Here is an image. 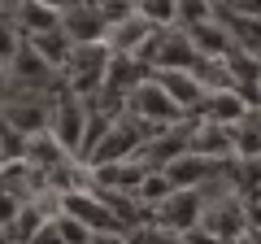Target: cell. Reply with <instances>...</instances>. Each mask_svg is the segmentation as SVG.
I'll return each instance as SVG.
<instances>
[{"mask_svg":"<svg viewBox=\"0 0 261 244\" xmlns=\"http://www.w3.org/2000/svg\"><path fill=\"white\" fill-rule=\"evenodd\" d=\"M105 70H109V44H70V57H65V66L57 70L65 92H74L79 101L92 105L105 87Z\"/></svg>","mask_w":261,"mask_h":244,"instance_id":"6da1fadb","label":"cell"},{"mask_svg":"<svg viewBox=\"0 0 261 244\" xmlns=\"http://www.w3.org/2000/svg\"><path fill=\"white\" fill-rule=\"evenodd\" d=\"M122 113L140 118L144 131H157V127H170V122H183V118H187V113L166 96V87L157 83V75H144L140 83L122 96Z\"/></svg>","mask_w":261,"mask_h":244,"instance_id":"7a4b0ae2","label":"cell"},{"mask_svg":"<svg viewBox=\"0 0 261 244\" xmlns=\"http://www.w3.org/2000/svg\"><path fill=\"white\" fill-rule=\"evenodd\" d=\"M87 113H92V105L79 101L74 92H65L61 83H57V96L48 101V131H53V140L61 144L70 157L79 153V144H83V127H87Z\"/></svg>","mask_w":261,"mask_h":244,"instance_id":"3957f363","label":"cell"},{"mask_svg":"<svg viewBox=\"0 0 261 244\" xmlns=\"http://www.w3.org/2000/svg\"><path fill=\"white\" fill-rule=\"evenodd\" d=\"M144 122L140 118H130V113H118V118L109 122V131L100 135V144H96L92 153H87L79 166H109V161H122V157H135L140 153V144H144Z\"/></svg>","mask_w":261,"mask_h":244,"instance_id":"277c9868","label":"cell"},{"mask_svg":"<svg viewBox=\"0 0 261 244\" xmlns=\"http://www.w3.org/2000/svg\"><path fill=\"white\" fill-rule=\"evenodd\" d=\"M200 205H205V192H200V188H174L161 205L148 209V227H166V231H196V223H200Z\"/></svg>","mask_w":261,"mask_h":244,"instance_id":"5b68a950","label":"cell"},{"mask_svg":"<svg viewBox=\"0 0 261 244\" xmlns=\"http://www.w3.org/2000/svg\"><path fill=\"white\" fill-rule=\"evenodd\" d=\"M252 109H257V105L248 101V92H240L235 83H222V87H209L205 92V101H200V109H196L192 118H209V122L231 127V122H244Z\"/></svg>","mask_w":261,"mask_h":244,"instance_id":"8992f818","label":"cell"},{"mask_svg":"<svg viewBox=\"0 0 261 244\" xmlns=\"http://www.w3.org/2000/svg\"><path fill=\"white\" fill-rule=\"evenodd\" d=\"M205 66H209V61H205ZM205 66H200V70H152V75H157V83L166 87V96L187 113V118L200 109V101H205V92H209Z\"/></svg>","mask_w":261,"mask_h":244,"instance_id":"52a82bcc","label":"cell"},{"mask_svg":"<svg viewBox=\"0 0 261 244\" xmlns=\"http://www.w3.org/2000/svg\"><path fill=\"white\" fill-rule=\"evenodd\" d=\"M0 118L18 140H31V135L48 131V101H35V96H18L13 92L9 101L0 105Z\"/></svg>","mask_w":261,"mask_h":244,"instance_id":"ba28073f","label":"cell"},{"mask_svg":"<svg viewBox=\"0 0 261 244\" xmlns=\"http://www.w3.org/2000/svg\"><path fill=\"white\" fill-rule=\"evenodd\" d=\"M187 153L209 161H231V127L209 118H192L187 122Z\"/></svg>","mask_w":261,"mask_h":244,"instance_id":"9c48e42d","label":"cell"},{"mask_svg":"<svg viewBox=\"0 0 261 244\" xmlns=\"http://www.w3.org/2000/svg\"><path fill=\"white\" fill-rule=\"evenodd\" d=\"M61 35L70 39V44H100L105 31H109V22L100 18V13L92 9V0H74L70 9H61Z\"/></svg>","mask_w":261,"mask_h":244,"instance_id":"30bf717a","label":"cell"},{"mask_svg":"<svg viewBox=\"0 0 261 244\" xmlns=\"http://www.w3.org/2000/svg\"><path fill=\"white\" fill-rule=\"evenodd\" d=\"M166 179L174 183V188H205L209 179H218L226 170V161H209V157H196V153H178V157H170L166 166Z\"/></svg>","mask_w":261,"mask_h":244,"instance_id":"8fae6325","label":"cell"},{"mask_svg":"<svg viewBox=\"0 0 261 244\" xmlns=\"http://www.w3.org/2000/svg\"><path fill=\"white\" fill-rule=\"evenodd\" d=\"M152 22L140 18V13H126V18L109 22V31H105V44H109V53H130V57H140L144 48H148L152 39Z\"/></svg>","mask_w":261,"mask_h":244,"instance_id":"7c38bea8","label":"cell"},{"mask_svg":"<svg viewBox=\"0 0 261 244\" xmlns=\"http://www.w3.org/2000/svg\"><path fill=\"white\" fill-rule=\"evenodd\" d=\"M187 31V39H192V48L205 61H222L226 53H231V31H226V22H222V5H218V18H209V22H196V27H183Z\"/></svg>","mask_w":261,"mask_h":244,"instance_id":"4fadbf2b","label":"cell"},{"mask_svg":"<svg viewBox=\"0 0 261 244\" xmlns=\"http://www.w3.org/2000/svg\"><path fill=\"white\" fill-rule=\"evenodd\" d=\"M9 18H13V27L22 31V39H31V35H44V31H57L61 13L48 9V5H39V0H18L9 9Z\"/></svg>","mask_w":261,"mask_h":244,"instance_id":"5bb4252c","label":"cell"},{"mask_svg":"<svg viewBox=\"0 0 261 244\" xmlns=\"http://www.w3.org/2000/svg\"><path fill=\"white\" fill-rule=\"evenodd\" d=\"M170 192H174V183L166 179V170H161V166H148V170H144V179L135 183V192H130V197L140 201L144 209H152V205H161Z\"/></svg>","mask_w":261,"mask_h":244,"instance_id":"9a60e30c","label":"cell"},{"mask_svg":"<svg viewBox=\"0 0 261 244\" xmlns=\"http://www.w3.org/2000/svg\"><path fill=\"white\" fill-rule=\"evenodd\" d=\"M27 44L35 48L39 57H44L48 66H53V75H57V70L65 66V57H70V39L61 35V27H57V31H44V35H31Z\"/></svg>","mask_w":261,"mask_h":244,"instance_id":"2e32d148","label":"cell"},{"mask_svg":"<svg viewBox=\"0 0 261 244\" xmlns=\"http://www.w3.org/2000/svg\"><path fill=\"white\" fill-rule=\"evenodd\" d=\"M209 18H218V0H174V27H196Z\"/></svg>","mask_w":261,"mask_h":244,"instance_id":"e0dca14e","label":"cell"},{"mask_svg":"<svg viewBox=\"0 0 261 244\" xmlns=\"http://www.w3.org/2000/svg\"><path fill=\"white\" fill-rule=\"evenodd\" d=\"M135 244H209V240L196 235V231H166V227H148L144 223L140 231H135Z\"/></svg>","mask_w":261,"mask_h":244,"instance_id":"ac0fdd59","label":"cell"},{"mask_svg":"<svg viewBox=\"0 0 261 244\" xmlns=\"http://www.w3.org/2000/svg\"><path fill=\"white\" fill-rule=\"evenodd\" d=\"M53 227H57V235H61V244H92V235H96L92 227H83L79 218L61 214V209L53 214Z\"/></svg>","mask_w":261,"mask_h":244,"instance_id":"d6986e66","label":"cell"},{"mask_svg":"<svg viewBox=\"0 0 261 244\" xmlns=\"http://www.w3.org/2000/svg\"><path fill=\"white\" fill-rule=\"evenodd\" d=\"M135 13L152 27H174V0H135Z\"/></svg>","mask_w":261,"mask_h":244,"instance_id":"ffe728a7","label":"cell"},{"mask_svg":"<svg viewBox=\"0 0 261 244\" xmlns=\"http://www.w3.org/2000/svg\"><path fill=\"white\" fill-rule=\"evenodd\" d=\"M22 48V31L13 27V18H0V66L9 70V61H13V53Z\"/></svg>","mask_w":261,"mask_h":244,"instance_id":"44dd1931","label":"cell"},{"mask_svg":"<svg viewBox=\"0 0 261 244\" xmlns=\"http://www.w3.org/2000/svg\"><path fill=\"white\" fill-rule=\"evenodd\" d=\"M92 9L100 13L105 22H118V18H126V13H135V5H130V0H92Z\"/></svg>","mask_w":261,"mask_h":244,"instance_id":"7402d4cb","label":"cell"},{"mask_svg":"<svg viewBox=\"0 0 261 244\" xmlns=\"http://www.w3.org/2000/svg\"><path fill=\"white\" fill-rule=\"evenodd\" d=\"M27 244H61V235H57V227H53V218H48V223L44 227H39V231L35 235H31V240Z\"/></svg>","mask_w":261,"mask_h":244,"instance_id":"603a6c76","label":"cell"},{"mask_svg":"<svg viewBox=\"0 0 261 244\" xmlns=\"http://www.w3.org/2000/svg\"><path fill=\"white\" fill-rule=\"evenodd\" d=\"M92 244H135V235H126V231H96Z\"/></svg>","mask_w":261,"mask_h":244,"instance_id":"cb8c5ba5","label":"cell"},{"mask_svg":"<svg viewBox=\"0 0 261 244\" xmlns=\"http://www.w3.org/2000/svg\"><path fill=\"white\" fill-rule=\"evenodd\" d=\"M9 96H13V75H9L5 66H0V105L9 101Z\"/></svg>","mask_w":261,"mask_h":244,"instance_id":"d4e9b609","label":"cell"},{"mask_svg":"<svg viewBox=\"0 0 261 244\" xmlns=\"http://www.w3.org/2000/svg\"><path fill=\"white\" fill-rule=\"evenodd\" d=\"M39 5H48V9H57V13H61V9H70L74 0H39Z\"/></svg>","mask_w":261,"mask_h":244,"instance_id":"484cf974","label":"cell"},{"mask_svg":"<svg viewBox=\"0 0 261 244\" xmlns=\"http://www.w3.org/2000/svg\"><path fill=\"white\" fill-rule=\"evenodd\" d=\"M0 244H13V235H9V231H5V227H0Z\"/></svg>","mask_w":261,"mask_h":244,"instance_id":"4316f807","label":"cell"},{"mask_svg":"<svg viewBox=\"0 0 261 244\" xmlns=\"http://www.w3.org/2000/svg\"><path fill=\"white\" fill-rule=\"evenodd\" d=\"M0 5H5V9H13V5H18V0H0Z\"/></svg>","mask_w":261,"mask_h":244,"instance_id":"83f0119b","label":"cell"},{"mask_svg":"<svg viewBox=\"0 0 261 244\" xmlns=\"http://www.w3.org/2000/svg\"><path fill=\"white\" fill-rule=\"evenodd\" d=\"M130 5H135V0H130Z\"/></svg>","mask_w":261,"mask_h":244,"instance_id":"f1b7e54d","label":"cell"}]
</instances>
